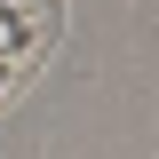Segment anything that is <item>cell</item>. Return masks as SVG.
I'll use <instances>...</instances> for the list:
<instances>
[{
  "mask_svg": "<svg viewBox=\"0 0 159 159\" xmlns=\"http://www.w3.org/2000/svg\"><path fill=\"white\" fill-rule=\"evenodd\" d=\"M16 80H32V64L24 56H0V96H16Z\"/></svg>",
  "mask_w": 159,
  "mask_h": 159,
  "instance_id": "6da1fadb",
  "label": "cell"
}]
</instances>
